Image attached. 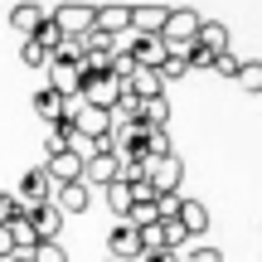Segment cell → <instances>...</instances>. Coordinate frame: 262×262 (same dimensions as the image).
Instances as JSON below:
<instances>
[{
	"label": "cell",
	"mask_w": 262,
	"mask_h": 262,
	"mask_svg": "<svg viewBox=\"0 0 262 262\" xmlns=\"http://www.w3.org/2000/svg\"><path fill=\"white\" fill-rule=\"evenodd\" d=\"M199 25H204V15L189 5H170L165 10V25H160V44L170 49V54H180V49H189L199 39Z\"/></svg>",
	"instance_id": "obj_1"
},
{
	"label": "cell",
	"mask_w": 262,
	"mask_h": 262,
	"mask_svg": "<svg viewBox=\"0 0 262 262\" xmlns=\"http://www.w3.org/2000/svg\"><path fill=\"white\" fill-rule=\"evenodd\" d=\"M122 93H126V88L117 83L107 68H83V78H78V102L102 107V112H112V107L122 102Z\"/></svg>",
	"instance_id": "obj_2"
},
{
	"label": "cell",
	"mask_w": 262,
	"mask_h": 262,
	"mask_svg": "<svg viewBox=\"0 0 262 262\" xmlns=\"http://www.w3.org/2000/svg\"><path fill=\"white\" fill-rule=\"evenodd\" d=\"M68 122H73V131L83 141H93V146H107L112 141V126H117V117L112 112H102V107H88V102H78L73 112H68Z\"/></svg>",
	"instance_id": "obj_3"
},
{
	"label": "cell",
	"mask_w": 262,
	"mask_h": 262,
	"mask_svg": "<svg viewBox=\"0 0 262 262\" xmlns=\"http://www.w3.org/2000/svg\"><path fill=\"white\" fill-rule=\"evenodd\" d=\"M180 180H185V160L170 150V156H146V185L156 194H180Z\"/></svg>",
	"instance_id": "obj_4"
},
{
	"label": "cell",
	"mask_w": 262,
	"mask_h": 262,
	"mask_svg": "<svg viewBox=\"0 0 262 262\" xmlns=\"http://www.w3.org/2000/svg\"><path fill=\"white\" fill-rule=\"evenodd\" d=\"M49 19H54V29L63 39L93 34V5H58V10H49Z\"/></svg>",
	"instance_id": "obj_5"
},
{
	"label": "cell",
	"mask_w": 262,
	"mask_h": 262,
	"mask_svg": "<svg viewBox=\"0 0 262 262\" xmlns=\"http://www.w3.org/2000/svg\"><path fill=\"white\" fill-rule=\"evenodd\" d=\"M49 194H54V180L44 175V165L25 170V175H19V185H15L19 209H39V204H49Z\"/></svg>",
	"instance_id": "obj_6"
},
{
	"label": "cell",
	"mask_w": 262,
	"mask_h": 262,
	"mask_svg": "<svg viewBox=\"0 0 262 262\" xmlns=\"http://www.w3.org/2000/svg\"><path fill=\"white\" fill-rule=\"evenodd\" d=\"M112 180H122V160H117V150H93V156L83 160V185H112Z\"/></svg>",
	"instance_id": "obj_7"
},
{
	"label": "cell",
	"mask_w": 262,
	"mask_h": 262,
	"mask_svg": "<svg viewBox=\"0 0 262 262\" xmlns=\"http://www.w3.org/2000/svg\"><path fill=\"white\" fill-rule=\"evenodd\" d=\"M122 54L131 58V68H160V58H165L170 49L160 44V39H150V34H131Z\"/></svg>",
	"instance_id": "obj_8"
},
{
	"label": "cell",
	"mask_w": 262,
	"mask_h": 262,
	"mask_svg": "<svg viewBox=\"0 0 262 262\" xmlns=\"http://www.w3.org/2000/svg\"><path fill=\"white\" fill-rule=\"evenodd\" d=\"M25 219H29V228H34L39 243H58V233H63V214L54 209V199L39 204V209H25Z\"/></svg>",
	"instance_id": "obj_9"
},
{
	"label": "cell",
	"mask_w": 262,
	"mask_h": 262,
	"mask_svg": "<svg viewBox=\"0 0 262 262\" xmlns=\"http://www.w3.org/2000/svg\"><path fill=\"white\" fill-rule=\"evenodd\" d=\"M44 175L54 180V189L58 185H78V180H83V156H78V150H58V156L44 160Z\"/></svg>",
	"instance_id": "obj_10"
},
{
	"label": "cell",
	"mask_w": 262,
	"mask_h": 262,
	"mask_svg": "<svg viewBox=\"0 0 262 262\" xmlns=\"http://www.w3.org/2000/svg\"><path fill=\"white\" fill-rule=\"evenodd\" d=\"M107 257L112 262H141V233L131 224H117L107 233Z\"/></svg>",
	"instance_id": "obj_11"
},
{
	"label": "cell",
	"mask_w": 262,
	"mask_h": 262,
	"mask_svg": "<svg viewBox=\"0 0 262 262\" xmlns=\"http://www.w3.org/2000/svg\"><path fill=\"white\" fill-rule=\"evenodd\" d=\"M122 88H126V97H136V102H156V97H165V83H160L156 68H131Z\"/></svg>",
	"instance_id": "obj_12"
},
{
	"label": "cell",
	"mask_w": 262,
	"mask_h": 262,
	"mask_svg": "<svg viewBox=\"0 0 262 262\" xmlns=\"http://www.w3.org/2000/svg\"><path fill=\"white\" fill-rule=\"evenodd\" d=\"M54 209H58L63 219L88 214V209H93V189H88L83 180H78V185H58V189H54Z\"/></svg>",
	"instance_id": "obj_13"
},
{
	"label": "cell",
	"mask_w": 262,
	"mask_h": 262,
	"mask_svg": "<svg viewBox=\"0 0 262 262\" xmlns=\"http://www.w3.org/2000/svg\"><path fill=\"white\" fill-rule=\"evenodd\" d=\"M97 34H131V5H93Z\"/></svg>",
	"instance_id": "obj_14"
},
{
	"label": "cell",
	"mask_w": 262,
	"mask_h": 262,
	"mask_svg": "<svg viewBox=\"0 0 262 262\" xmlns=\"http://www.w3.org/2000/svg\"><path fill=\"white\" fill-rule=\"evenodd\" d=\"M194 44L204 49L209 58L233 54V34H228V25H224V19H204V25H199V39H194Z\"/></svg>",
	"instance_id": "obj_15"
},
{
	"label": "cell",
	"mask_w": 262,
	"mask_h": 262,
	"mask_svg": "<svg viewBox=\"0 0 262 262\" xmlns=\"http://www.w3.org/2000/svg\"><path fill=\"white\" fill-rule=\"evenodd\" d=\"M34 112L44 117L49 126H54V122H68V112H73V107H68L63 93H54V88H39V93H34Z\"/></svg>",
	"instance_id": "obj_16"
},
{
	"label": "cell",
	"mask_w": 262,
	"mask_h": 262,
	"mask_svg": "<svg viewBox=\"0 0 262 262\" xmlns=\"http://www.w3.org/2000/svg\"><path fill=\"white\" fill-rule=\"evenodd\" d=\"M165 10H170V5H131V34H150V39H160Z\"/></svg>",
	"instance_id": "obj_17"
},
{
	"label": "cell",
	"mask_w": 262,
	"mask_h": 262,
	"mask_svg": "<svg viewBox=\"0 0 262 262\" xmlns=\"http://www.w3.org/2000/svg\"><path fill=\"white\" fill-rule=\"evenodd\" d=\"M175 224L185 228L189 238H204V228H209V209L199 204V199H180V209H175Z\"/></svg>",
	"instance_id": "obj_18"
},
{
	"label": "cell",
	"mask_w": 262,
	"mask_h": 262,
	"mask_svg": "<svg viewBox=\"0 0 262 262\" xmlns=\"http://www.w3.org/2000/svg\"><path fill=\"white\" fill-rule=\"evenodd\" d=\"M44 19H49V10H44V5H15V10H10V25H15L25 39H34Z\"/></svg>",
	"instance_id": "obj_19"
},
{
	"label": "cell",
	"mask_w": 262,
	"mask_h": 262,
	"mask_svg": "<svg viewBox=\"0 0 262 262\" xmlns=\"http://www.w3.org/2000/svg\"><path fill=\"white\" fill-rule=\"evenodd\" d=\"M131 204H136V199H131V185L126 180H112V185H107V209H112L117 219H126Z\"/></svg>",
	"instance_id": "obj_20"
},
{
	"label": "cell",
	"mask_w": 262,
	"mask_h": 262,
	"mask_svg": "<svg viewBox=\"0 0 262 262\" xmlns=\"http://www.w3.org/2000/svg\"><path fill=\"white\" fill-rule=\"evenodd\" d=\"M243 93H253V97H262V63L257 58H243V68H238V78H233Z\"/></svg>",
	"instance_id": "obj_21"
},
{
	"label": "cell",
	"mask_w": 262,
	"mask_h": 262,
	"mask_svg": "<svg viewBox=\"0 0 262 262\" xmlns=\"http://www.w3.org/2000/svg\"><path fill=\"white\" fill-rule=\"evenodd\" d=\"M73 146V122H54L49 126V136H44V150L49 156H58V150H68Z\"/></svg>",
	"instance_id": "obj_22"
},
{
	"label": "cell",
	"mask_w": 262,
	"mask_h": 262,
	"mask_svg": "<svg viewBox=\"0 0 262 262\" xmlns=\"http://www.w3.org/2000/svg\"><path fill=\"white\" fill-rule=\"evenodd\" d=\"M185 243H189V233H185V228H180L175 219H160V248H165V253H180Z\"/></svg>",
	"instance_id": "obj_23"
},
{
	"label": "cell",
	"mask_w": 262,
	"mask_h": 262,
	"mask_svg": "<svg viewBox=\"0 0 262 262\" xmlns=\"http://www.w3.org/2000/svg\"><path fill=\"white\" fill-rule=\"evenodd\" d=\"M156 73H160V83H180V78H185L189 68H185V58H180V54H165V58H160V68H156Z\"/></svg>",
	"instance_id": "obj_24"
},
{
	"label": "cell",
	"mask_w": 262,
	"mask_h": 262,
	"mask_svg": "<svg viewBox=\"0 0 262 262\" xmlns=\"http://www.w3.org/2000/svg\"><path fill=\"white\" fill-rule=\"evenodd\" d=\"M19 214H25V209H19V199L10 194V189H0V228H5V224H15Z\"/></svg>",
	"instance_id": "obj_25"
},
{
	"label": "cell",
	"mask_w": 262,
	"mask_h": 262,
	"mask_svg": "<svg viewBox=\"0 0 262 262\" xmlns=\"http://www.w3.org/2000/svg\"><path fill=\"white\" fill-rule=\"evenodd\" d=\"M29 262H68V253H63V243H39L29 253Z\"/></svg>",
	"instance_id": "obj_26"
},
{
	"label": "cell",
	"mask_w": 262,
	"mask_h": 262,
	"mask_svg": "<svg viewBox=\"0 0 262 262\" xmlns=\"http://www.w3.org/2000/svg\"><path fill=\"white\" fill-rule=\"evenodd\" d=\"M19 58H25L29 68H49V54L34 44V39H25V44H19Z\"/></svg>",
	"instance_id": "obj_27"
},
{
	"label": "cell",
	"mask_w": 262,
	"mask_h": 262,
	"mask_svg": "<svg viewBox=\"0 0 262 262\" xmlns=\"http://www.w3.org/2000/svg\"><path fill=\"white\" fill-rule=\"evenodd\" d=\"M238 68H243V58H238V54H219L214 58V73H224V78H238Z\"/></svg>",
	"instance_id": "obj_28"
},
{
	"label": "cell",
	"mask_w": 262,
	"mask_h": 262,
	"mask_svg": "<svg viewBox=\"0 0 262 262\" xmlns=\"http://www.w3.org/2000/svg\"><path fill=\"white\" fill-rule=\"evenodd\" d=\"M189 262H224V253H219V248H209V243H199L194 253H189Z\"/></svg>",
	"instance_id": "obj_29"
},
{
	"label": "cell",
	"mask_w": 262,
	"mask_h": 262,
	"mask_svg": "<svg viewBox=\"0 0 262 262\" xmlns=\"http://www.w3.org/2000/svg\"><path fill=\"white\" fill-rule=\"evenodd\" d=\"M141 262H180V253H146Z\"/></svg>",
	"instance_id": "obj_30"
},
{
	"label": "cell",
	"mask_w": 262,
	"mask_h": 262,
	"mask_svg": "<svg viewBox=\"0 0 262 262\" xmlns=\"http://www.w3.org/2000/svg\"><path fill=\"white\" fill-rule=\"evenodd\" d=\"M10 262H29V253H15V257H10Z\"/></svg>",
	"instance_id": "obj_31"
},
{
	"label": "cell",
	"mask_w": 262,
	"mask_h": 262,
	"mask_svg": "<svg viewBox=\"0 0 262 262\" xmlns=\"http://www.w3.org/2000/svg\"><path fill=\"white\" fill-rule=\"evenodd\" d=\"M257 63H262V58H257Z\"/></svg>",
	"instance_id": "obj_32"
}]
</instances>
